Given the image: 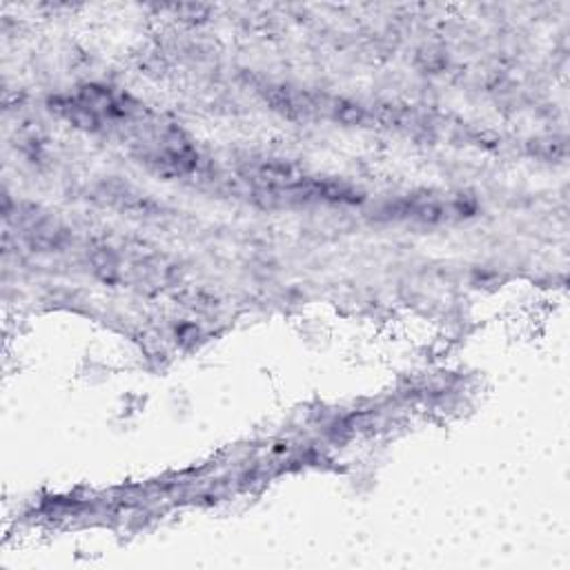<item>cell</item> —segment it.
I'll return each mask as SVG.
<instances>
[{
	"mask_svg": "<svg viewBox=\"0 0 570 570\" xmlns=\"http://www.w3.org/2000/svg\"><path fill=\"white\" fill-rule=\"evenodd\" d=\"M475 210L473 204H468L464 197H417L411 201L400 204V215L426 221V224H442L450 219H462L468 217Z\"/></svg>",
	"mask_w": 570,
	"mask_h": 570,
	"instance_id": "1",
	"label": "cell"
}]
</instances>
